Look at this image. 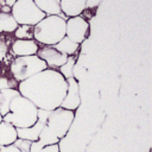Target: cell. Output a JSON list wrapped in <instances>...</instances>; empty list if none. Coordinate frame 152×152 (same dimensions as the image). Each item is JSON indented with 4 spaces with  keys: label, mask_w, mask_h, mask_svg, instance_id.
<instances>
[{
    "label": "cell",
    "mask_w": 152,
    "mask_h": 152,
    "mask_svg": "<svg viewBox=\"0 0 152 152\" xmlns=\"http://www.w3.org/2000/svg\"><path fill=\"white\" fill-rule=\"evenodd\" d=\"M21 96L31 101L38 109L53 110L61 107L66 93V80L55 69H45L32 77L19 82Z\"/></svg>",
    "instance_id": "obj_1"
},
{
    "label": "cell",
    "mask_w": 152,
    "mask_h": 152,
    "mask_svg": "<svg viewBox=\"0 0 152 152\" xmlns=\"http://www.w3.org/2000/svg\"><path fill=\"white\" fill-rule=\"evenodd\" d=\"M38 108L26 97L19 95L11 102L8 113L2 116V121L11 124L15 128H27L37 122Z\"/></svg>",
    "instance_id": "obj_2"
},
{
    "label": "cell",
    "mask_w": 152,
    "mask_h": 152,
    "mask_svg": "<svg viewBox=\"0 0 152 152\" xmlns=\"http://www.w3.org/2000/svg\"><path fill=\"white\" fill-rule=\"evenodd\" d=\"M65 18L61 15H46L33 26V38L44 45H55L65 37Z\"/></svg>",
    "instance_id": "obj_3"
},
{
    "label": "cell",
    "mask_w": 152,
    "mask_h": 152,
    "mask_svg": "<svg viewBox=\"0 0 152 152\" xmlns=\"http://www.w3.org/2000/svg\"><path fill=\"white\" fill-rule=\"evenodd\" d=\"M45 69H48V65L37 55L15 57L14 61L11 63V68H10L13 78L18 83L32 77L33 75Z\"/></svg>",
    "instance_id": "obj_4"
},
{
    "label": "cell",
    "mask_w": 152,
    "mask_h": 152,
    "mask_svg": "<svg viewBox=\"0 0 152 152\" xmlns=\"http://www.w3.org/2000/svg\"><path fill=\"white\" fill-rule=\"evenodd\" d=\"M11 14L18 25L34 26L46 15L36 6L33 0H17L11 8Z\"/></svg>",
    "instance_id": "obj_5"
},
{
    "label": "cell",
    "mask_w": 152,
    "mask_h": 152,
    "mask_svg": "<svg viewBox=\"0 0 152 152\" xmlns=\"http://www.w3.org/2000/svg\"><path fill=\"white\" fill-rule=\"evenodd\" d=\"M74 118H75V113L72 110H68L58 107L51 110L45 126H48L58 139H62L68 133L74 121Z\"/></svg>",
    "instance_id": "obj_6"
},
{
    "label": "cell",
    "mask_w": 152,
    "mask_h": 152,
    "mask_svg": "<svg viewBox=\"0 0 152 152\" xmlns=\"http://www.w3.org/2000/svg\"><path fill=\"white\" fill-rule=\"evenodd\" d=\"M88 28H89V24L86 19H83L80 15L72 17V18H69L65 23V36L70 40L80 45L86 39Z\"/></svg>",
    "instance_id": "obj_7"
},
{
    "label": "cell",
    "mask_w": 152,
    "mask_h": 152,
    "mask_svg": "<svg viewBox=\"0 0 152 152\" xmlns=\"http://www.w3.org/2000/svg\"><path fill=\"white\" fill-rule=\"evenodd\" d=\"M80 104H81V99H80L78 82L74 77L66 78V93L61 103V108L74 112L80 107Z\"/></svg>",
    "instance_id": "obj_8"
},
{
    "label": "cell",
    "mask_w": 152,
    "mask_h": 152,
    "mask_svg": "<svg viewBox=\"0 0 152 152\" xmlns=\"http://www.w3.org/2000/svg\"><path fill=\"white\" fill-rule=\"evenodd\" d=\"M36 55L42 61H44L48 66H51V68L62 66L66 62V58H68L66 55L57 51L53 46H50V45H45L44 48L39 49Z\"/></svg>",
    "instance_id": "obj_9"
},
{
    "label": "cell",
    "mask_w": 152,
    "mask_h": 152,
    "mask_svg": "<svg viewBox=\"0 0 152 152\" xmlns=\"http://www.w3.org/2000/svg\"><path fill=\"white\" fill-rule=\"evenodd\" d=\"M12 51L15 56H32L38 51V45L32 39H17L12 45Z\"/></svg>",
    "instance_id": "obj_10"
},
{
    "label": "cell",
    "mask_w": 152,
    "mask_h": 152,
    "mask_svg": "<svg viewBox=\"0 0 152 152\" xmlns=\"http://www.w3.org/2000/svg\"><path fill=\"white\" fill-rule=\"evenodd\" d=\"M59 6L65 17H78L86 10V0H61Z\"/></svg>",
    "instance_id": "obj_11"
},
{
    "label": "cell",
    "mask_w": 152,
    "mask_h": 152,
    "mask_svg": "<svg viewBox=\"0 0 152 152\" xmlns=\"http://www.w3.org/2000/svg\"><path fill=\"white\" fill-rule=\"evenodd\" d=\"M18 139L17 137V129L11 124H7L5 121L0 122V147L7 146L13 144Z\"/></svg>",
    "instance_id": "obj_12"
},
{
    "label": "cell",
    "mask_w": 152,
    "mask_h": 152,
    "mask_svg": "<svg viewBox=\"0 0 152 152\" xmlns=\"http://www.w3.org/2000/svg\"><path fill=\"white\" fill-rule=\"evenodd\" d=\"M61 0H33L36 6L45 14V15H62L61 12V6H59Z\"/></svg>",
    "instance_id": "obj_13"
},
{
    "label": "cell",
    "mask_w": 152,
    "mask_h": 152,
    "mask_svg": "<svg viewBox=\"0 0 152 152\" xmlns=\"http://www.w3.org/2000/svg\"><path fill=\"white\" fill-rule=\"evenodd\" d=\"M45 125L37 121L33 126L27 127V128H15L17 129V137L18 139H24V140H28V141H36L38 140L39 133L43 129Z\"/></svg>",
    "instance_id": "obj_14"
},
{
    "label": "cell",
    "mask_w": 152,
    "mask_h": 152,
    "mask_svg": "<svg viewBox=\"0 0 152 152\" xmlns=\"http://www.w3.org/2000/svg\"><path fill=\"white\" fill-rule=\"evenodd\" d=\"M19 95H20V93L18 91V89L0 90V114H1V116H5L8 113L11 102L13 101V99H15Z\"/></svg>",
    "instance_id": "obj_15"
},
{
    "label": "cell",
    "mask_w": 152,
    "mask_h": 152,
    "mask_svg": "<svg viewBox=\"0 0 152 152\" xmlns=\"http://www.w3.org/2000/svg\"><path fill=\"white\" fill-rule=\"evenodd\" d=\"M52 46L57 51H59V52H62V53H64L66 56H72L77 51V49H78V44L75 43V42H72V40H70L66 36L63 37L57 44H55Z\"/></svg>",
    "instance_id": "obj_16"
},
{
    "label": "cell",
    "mask_w": 152,
    "mask_h": 152,
    "mask_svg": "<svg viewBox=\"0 0 152 152\" xmlns=\"http://www.w3.org/2000/svg\"><path fill=\"white\" fill-rule=\"evenodd\" d=\"M17 27L18 24L11 13L0 12V32H14Z\"/></svg>",
    "instance_id": "obj_17"
},
{
    "label": "cell",
    "mask_w": 152,
    "mask_h": 152,
    "mask_svg": "<svg viewBox=\"0 0 152 152\" xmlns=\"http://www.w3.org/2000/svg\"><path fill=\"white\" fill-rule=\"evenodd\" d=\"M38 140L43 144V146L56 145V144H58V141H59V139L51 132V129H50L48 126H44V127H43V129H42L40 133H39Z\"/></svg>",
    "instance_id": "obj_18"
},
{
    "label": "cell",
    "mask_w": 152,
    "mask_h": 152,
    "mask_svg": "<svg viewBox=\"0 0 152 152\" xmlns=\"http://www.w3.org/2000/svg\"><path fill=\"white\" fill-rule=\"evenodd\" d=\"M76 63V58L74 56H68L66 58V62L59 66V74L66 80V78H70L72 77V69H74V65Z\"/></svg>",
    "instance_id": "obj_19"
},
{
    "label": "cell",
    "mask_w": 152,
    "mask_h": 152,
    "mask_svg": "<svg viewBox=\"0 0 152 152\" xmlns=\"http://www.w3.org/2000/svg\"><path fill=\"white\" fill-rule=\"evenodd\" d=\"M14 34L19 39H31L33 38V27L28 25H18Z\"/></svg>",
    "instance_id": "obj_20"
},
{
    "label": "cell",
    "mask_w": 152,
    "mask_h": 152,
    "mask_svg": "<svg viewBox=\"0 0 152 152\" xmlns=\"http://www.w3.org/2000/svg\"><path fill=\"white\" fill-rule=\"evenodd\" d=\"M17 86H18V82L14 78L11 80L10 77L0 76V90H4V89H15Z\"/></svg>",
    "instance_id": "obj_21"
},
{
    "label": "cell",
    "mask_w": 152,
    "mask_h": 152,
    "mask_svg": "<svg viewBox=\"0 0 152 152\" xmlns=\"http://www.w3.org/2000/svg\"><path fill=\"white\" fill-rule=\"evenodd\" d=\"M84 74H86V69H84V66H83L81 63L76 62L75 65H74V69H72V77L78 82V81L82 78V76H83Z\"/></svg>",
    "instance_id": "obj_22"
},
{
    "label": "cell",
    "mask_w": 152,
    "mask_h": 152,
    "mask_svg": "<svg viewBox=\"0 0 152 152\" xmlns=\"http://www.w3.org/2000/svg\"><path fill=\"white\" fill-rule=\"evenodd\" d=\"M20 152H30V146H31V141L28 140H24V139H17L13 142Z\"/></svg>",
    "instance_id": "obj_23"
},
{
    "label": "cell",
    "mask_w": 152,
    "mask_h": 152,
    "mask_svg": "<svg viewBox=\"0 0 152 152\" xmlns=\"http://www.w3.org/2000/svg\"><path fill=\"white\" fill-rule=\"evenodd\" d=\"M50 113H51V110H46V109H38V112H37V121H39V122H42V124H46V120H48V118H49V115H50Z\"/></svg>",
    "instance_id": "obj_24"
},
{
    "label": "cell",
    "mask_w": 152,
    "mask_h": 152,
    "mask_svg": "<svg viewBox=\"0 0 152 152\" xmlns=\"http://www.w3.org/2000/svg\"><path fill=\"white\" fill-rule=\"evenodd\" d=\"M43 147V144L39 141V140H36V141H31V146H30V152H39Z\"/></svg>",
    "instance_id": "obj_25"
},
{
    "label": "cell",
    "mask_w": 152,
    "mask_h": 152,
    "mask_svg": "<svg viewBox=\"0 0 152 152\" xmlns=\"http://www.w3.org/2000/svg\"><path fill=\"white\" fill-rule=\"evenodd\" d=\"M0 152H20V151L14 144H11V145H7V146H1Z\"/></svg>",
    "instance_id": "obj_26"
},
{
    "label": "cell",
    "mask_w": 152,
    "mask_h": 152,
    "mask_svg": "<svg viewBox=\"0 0 152 152\" xmlns=\"http://www.w3.org/2000/svg\"><path fill=\"white\" fill-rule=\"evenodd\" d=\"M39 152H59V146H58V144H56V145H50V146H45V147H43Z\"/></svg>",
    "instance_id": "obj_27"
},
{
    "label": "cell",
    "mask_w": 152,
    "mask_h": 152,
    "mask_svg": "<svg viewBox=\"0 0 152 152\" xmlns=\"http://www.w3.org/2000/svg\"><path fill=\"white\" fill-rule=\"evenodd\" d=\"M102 0H86V8H94L101 4Z\"/></svg>",
    "instance_id": "obj_28"
},
{
    "label": "cell",
    "mask_w": 152,
    "mask_h": 152,
    "mask_svg": "<svg viewBox=\"0 0 152 152\" xmlns=\"http://www.w3.org/2000/svg\"><path fill=\"white\" fill-rule=\"evenodd\" d=\"M6 46H5V44H0V61H2L4 59V57H5V55H6Z\"/></svg>",
    "instance_id": "obj_29"
},
{
    "label": "cell",
    "mask_w": 152,
    "mask_h": 152,
    "mask_svg": "<svg viewBox=\"0 0 152 152\" xmlns=\"http://www.w3.org/2000/svg\"><path fill=\"white\" fill-rule=\"evenodd\" d=\"M15 1H17V0H4L5 6H8L10 8H12V6L15 4Z\"/></svg>",
    "instance_id": "obj_30"
},
{
    "label": "cell",
    "mask_w": 152,
    "mask_h": 152,
    "mask_svg": "<svg viewBox=\"0 0 152 152\" xmlns=\"http://www.w3.org/2000/svg\"><path fill=\"white\" fill-rule=\"evenodd\" d=\"M1 10H2V12H4V13H10V11H11V8H10L8 6H2V8H1Z\"/></svg>",
    "instance_id": "obj_31"
},
{
    "label": "cell",
    "mask_w": 152,
    "mask_h": 152,
    "mask_svg": "<svg viewBox=\"0 0 152 152\" xmlns=\"http://www.w3.org/2000/svg\"><path fill=\"white\" fill-rule=\"evenodd\" d=\"M2 121V116H1V114H0V122Z\"/></svg>",
    "instance_id": "obj_32"
}]
</instances>
